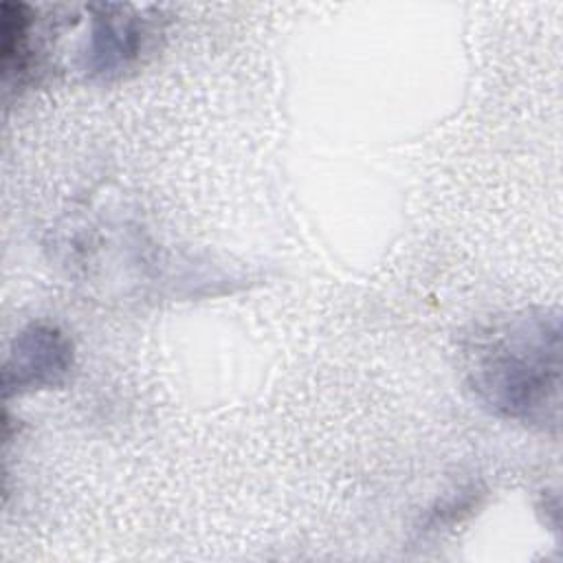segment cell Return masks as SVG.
<instances>
[{
  "instance_id": "cell-1",
  "label": "cell",
  "mask_w": 563,
  "mask_h": 563,
  "mask_svg": "<svg viewBox=\"0 0 563 563\" xmlns=\"http://www.w3.org/2000/svg\"><path fill=\"white\" fill-rule=\"evenodd\" d=\"M468 383L495 416L556 429L561 405V319L523 310L482 330L468 347Z\"/></svg>"
},
{
  "instance_id": "cell-4",
  "label": "cell",
  "mask_w": 563,
  "mask_h": 563,
  "mask_svg": "<svg viewBox=\"0 0 563 563\" xmlns=\"http://www.w3.org/2000/svg\"><path fill=\"white\" fill-rule=\"evenodd\" d=\"M33 11L22 2H4L0 20V57H2V81H22L33 62Z\"/></svg>"
},
{
  "instance_id": "cell-2",
  "label": "cell",
  "mask_w": 563,
  "mask_h": 563,
  "mask_svg": "<svg viewBox=\"0 0 563 563\" xmlns=\"http://www.w3.org/2000/svg\"><path fill=\"white\" fill-rule=\"evenodd\" d=\"M73 367V345L64 332L48 323H31L13 339L4 365V396L57 387Z\"/></svg>"
},
{
  "instance_id": "cell-3",
  "label": "cell",
  "mask_w": 563,
  "mask_h": 563,
  "mask_svg": "<svg viewBox=\"0 0 563 563\" xmlns=\"http://www.w3.org/2000/svg\"><path fill=\"white\" fill-rule=\"evenodd\" d=\"M145 40L147 24L143 18L119 4L95 7L79 66L92 79L121 77L141 57Z\"/></svg>"
}]
</instances>
